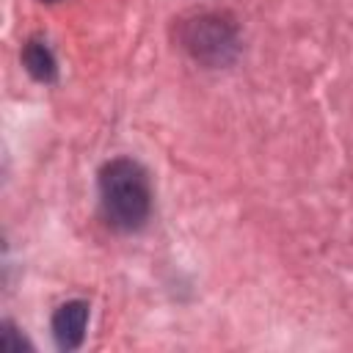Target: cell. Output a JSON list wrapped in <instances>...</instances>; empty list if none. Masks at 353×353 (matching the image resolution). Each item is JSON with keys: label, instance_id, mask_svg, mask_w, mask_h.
I'll return each mask as SVG.
<instances>
[{"label": "cell", "instance_id": "cell-1", "mask_svg": "<svg viewBox=\"0 0 353 353\" xmlns=\"http://www.w3.org/2000/svg\"><path fill=\"white\" fill-rule=\"evenodd\" d=\"M99 199L102 210L110 226L116 229H138L143 226L149 207H152V190L146 171L127 157L110 160L99 171Z\"/></svg>", "mask_w": 353, "mask_h": 353}, {"label": "cell", "instance_id": "cell-2", "mask_svg": "<svg viewBox=\"0 0 353 353\" xmlns=\"http://www.w3.org/2000/svg\"><path fill=\"white\" fill-rule=\"evenodd\" d=\"M85 323H88V303L85 301H69L55 309L52 314V336L61 350H74L80 347L85 336Z\"/></svg>", "mask_w": 353, "mask_h": 353}, {"label": "cell", "instance_id": "cell-3", "mask_svg": "<svg viewBox=\"0 0 353 353\" xmlns=\"http://www.w3.org/2000/svg\"><path fill=\"white\" fill-rule=\"evenodd\" d=\"M22 61L28 66V72L36 77V80H52L55 77V61L50 55V50L39 41H30L22 52Z\"/></svg>", "mask_w": 353, "mask_h": 353}]
</instances>
